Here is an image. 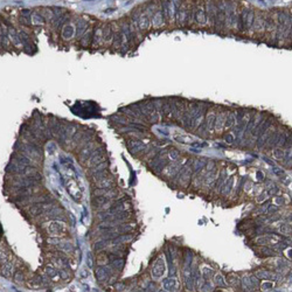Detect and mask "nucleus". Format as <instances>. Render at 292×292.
<instances>
[{
    "instance_id": "1",
    "label": "nucleus",
    "mask_w": 292,
    "mask_h": 292,
    "mask_svg": "<svg viewBox=\"0 0 292 292\" xmlns=\"http://www.w3.org/2000/svg\"><path fill=\"white\" fill-rule=\"evenodd\" d=\"M22 152L23 154L27 155L28 158L33 160H41L42 159V155H41V151H40L39 146H36L34 143H30V144H27L23 149H22Z\"/></svg>"
},
{
    "instance_id": "2",
    "label": "nucleus",
    "mask_w": 292,
    "mask_h": 292,
    "mask_svg": "<svg viewBox=\"0 0 292 292\" xmlns=\"http://www.w3.org/2000/svg\"><path fill=\"white\" fill-rule=\"evenodd\" d=\"M165 271H166V265H165V261H164L163 257H159L153 264V268H152V277L154 279H159L161 278L164 275H165Z\"/></svg>"
},
{
    "instance_id": "3",
    "label": "nucleus",
    "mask_w": 292,
    "mask_h": 292,
    "mask_svg": "<svg viewBox=\"0 0 292 292\" xmlns=\"http://www.w3.org/2000/svg\"><path fill=\"white\" fill-rule=\"evenodd\" d=\"M53 205L49 202H46V203H38V205H34L32 206V208L29 209V213L33 215H42V214H47L48 211H50L53 208Z\"/></svg>"
},
{
    "instance_id": "4",
    "label": "nucleus",
    "mask_w": 292,
    "mask_h": 292,
    "mask_svg": "<svg viewBox=\"0 0 292 292\" xmlns=\"http://www.w3.org/2000/svg\"><path fill=\"white\" fill-rule=\"evenodd\" d=\"M104 160V151L103 149H98V150H95L94 153L91 154V157L89 158V163H88V166L89 167H95L99 164H102Z\"/></svg>"
},
{
    "instance_id": "5",
    "label": "nucleus",
    "mask_w": 292,
    "mask_h": 292,
    "mask_svg": "<svg viewBox=\"0 0 292 292\" xmlns=\"http://www.w3.org/2000/svg\"><path fill=\"white\" fill-rule=\"evenodd\" d=\"M49 226H48L47 230L49 234H52V235H60V234H62V232L65 230V223H62V222H59V221H53V222H50V223H48Z\"/></svg>"
},
{
    "instance_id": "6",
    "label": "nucleus",
    "mask_w": 292,
    "mask_h": 292,
    "mask_svg": "<svg viewBox=\"0 0 292 292\" xmlns=\"http://www.w3.org/2000/svg\"><path fill=\"white\" fill-rule=\"evenodd\" d=\"M111 275V270L107 266H98L95 271V276L98 282H107Z\"/></svg>"
},
{
    "instance_id": "7",
    "label": "nucleus",
    "mask_w": 292,
    "mask_h": 292,
    "mask_svg": "<svg viewBox=\"0 0 292 292\" xmlns=\"http://www.w3.org/2000/svg\"><path fill=\"white\" fill-rule=\"evenodd\" d=\"M128 147H129V150L131 153H133V154H136V153H138V152H140V151L145 147V145L143 144L140 140H136V139H131V140H129L128 142Z\"/></svg>"
},
{
    "instance_id": "8",
    "label": "nucleus",
    "mask_w": 292,
    "mask_h": 292,
    "mask_svg": "<svg viewBox=\"0 0 292 292\" xmlns=\"http://www.w3.org/2000/svg\"><path fill=\"white\" fill-rule=\"evenodd\" d=\"M47 216L49 219L53 220H59L65 217V211L61 207H53L50 211L47 213Z\"/></svg>"
},
{
    "instance_id": "9",
    "label": "nucleus",
    "mask_w": 292,
    "mask_h": 292,
    "mask_svg": "<svg viewBox=\"0 0 292 292\" xmlns=\"http://www.w3.org/2000/svg\"><path fill=\"white\" fill-rule=\"evenodd\" d=\"M94 149H95L94 144H88L86 146H84V149L81 151V154H80V160H81L82 163L90 158L91 154L94 153V151H95Z\"/></svg>"
},
{
    "instance_id": "10",
    "label": "nucleus",
    "mask_w": 292,
    "mask_h": 292,
    "mask_svg": "<svg viewBox=\"0 0 292 292\" xmlns=\"http://www.w3.org/2000/svg\"><path fill=\"white\" fill-rule=\"evenodd\" d=\"M179 288V283L176 278H167L164 280V289L166 291H176Z\"/></svg>"
},
{
    "instance_id": "11",
    "label": "nucleus",
    "mask_w": 292,
    "mask_h": 292,
    "mask_svg": "<svg viewBox=\"0 0 292 292\" xmlns=\"http://www.w3.org/2000/svg\"><path fill=\"white\" fill-rule=\"evenodd\" d=\"M256 277L259 279H278L279 277L276 274H271L266 270H258L256 272Z\"/></svg>"
},
{
    "instance_id": "12",
    "label": "nucleus",
    "mask_w": 292,
    "mask_h": 292,
    "mask_svg": "<svg viewBox=\"0 0 292 292\" xmlns=\"http://www.w3.org/2000/svg\"><path fill=\"white\" fill-rule=\"evenodd\" d=\"M257 244H268V243H272V242H278V238L272 235H265L262 237H257L255 241Z\"/></svg>"
},
{
    "instance_id": "13",
    "label": "nucleus",
    "mask_w": 292,
    "mask_h": 292,
    "mask_svg": "<svg viewBox=\"0 0 292 292\" xmlns=\"http://www.w3.org/2000/svg\"><path fill=\"white\" fill-rule=\"evenodd\" d=\"M226 118H227V113H226V112H222V113H220L219 116L216 117L215 129L217 130V131H221V130L224 128V124H226Z\"/></svg>"
},
{
    "instance_id": "14",
    "label": "nucleus",
    "mask_w": 292,
    "mask_h": 292,
    "mask_svg": "<svg viewBox=\"0 0 292 292\" xmlns=\"http://www.w3.org/2000/svg\"><path fill=\"white\" fill-rule=\"evenodd\" d=\"M52 196L50 195H41V196H35V198H29L28 201L33 203H46V202H52Z\"/></svg>"
},
{
    "instance_id": "15",
    "label": "nucleus",
    "mask_w": 292,
    "mask_h": 292,
    "mask_svg": "<svg viewBox=\"0 0 292 292\" xmlns=\"http://www.w3.org/2000/svg\"><path fill=\"white\" fill-rule=\"evenodd\" d=\"M57 248L61 250H63V251H65V253H70V251H73V244L69 242V241H61L57 243Z\"/></svg>"
},
{
    "instance_id": "16",
    "label": "nucleus",
    "mask_w": 292,
    "mask_h": 292,
    "mask_svg": "<svg viewBox=\"0 0 292 292\" xmlns=\"http://www.w3.org/2000/svg\"><path fill=\"white\" fill-rule=\"evenodd\" d=\"M179 176H180L181 182H182V184H186V182L189 180V178H190V169H189L188 167H184L180 172H179Z\"/></svg>"
},
{
    "instance_id": "17",
    "label": "nucleus",
    "mask_w": 292,
    "mask_h": 292,
    "mask_svg": "<svg viewBox=\"0 0 292 292\" xmlns=\"http://www.w3.org/2000/svg\"><path fill=\"white\" fill-rule=\"evenodd\" d=\"M1 274L5 276V277H11L12 274H13V264L11 262H6L1 269Z\"/></svg>"
},
{
    "instance_id": "18",
    "label": "nucleus",
    "mask_w": 292,
    "mask_h": 292,
    "mask_svg": "<svg viewBox=\"0 0 292 292\" xmlns=\"http://www.w3.org/2000/svg\"><path fill=\"white\" fill-rule=\"evenodd\" d=\"M179 168H180V166L178 165V164H173V165H169L166 169H165V174L167 176H173L175 175L176 173L179 172Z\"/></svg>"
},
{
    "instance_id": "19",
    "label": "nucleus",
    "mask_w": 292,
    "mask_h": 292,
    "mask_svg": "<svg viewBox=\"0 0 292 292\" xmlns=\"http://www.w3.org/2000/svg\"><path fill=\"white\" fill-rule=\"evenodd\" d=\"M132 240V236L131 235H122V236H117L116 238H113L111 241L112 244H120V243H125V242H129V241Z\"/></svg>"
},
{
    "instance_id": "20",
    "label": "nucleus",
    "mask_w": 292,
    "mask_h": 292,
    "mask_svg": "<svg viewBox=\"0 0 292 292\" xmlns=\"http://www.w3.org/2000/svg\"><path fill=\"white\" fill-rule=\"evenodd\" d=\"M232 185H234V176H232V178H230V179L224 184L223 189L221 190L222 194H223V195H228V194H230V192H232Z\"/></svg>"
},
{
    "instance_id": "21",
    "label": "nucleus",
    "mask_w": 292,
    "mask_h": 292,
    "mask_svg": "<svg viewBox=\"0 0 292 292\" xmlns=\"http://www.w3.org/2000/svg\"><path fill=\"white\" fill-rule=\"evenodd\" d=\"M235 123H236V116H235L232 112L227 113V118H226V124H224V128L229 129V128H232Z\"/></svg>"
},
{
    "instance_id": "22",
    "label": "nucleus",
    "mask_w": 292,
    "mask_h": 292,
    "mask_svg": "<svg viewBox=\"0 0 292 292\" xmlns=\"http://www.w3.org/2000/svg\"><path fill=\"white\" fill-rule=\"evenodd\" d=\"M242 285H243V288H244L247 291H253V290H255L250 277H243V279H242Z\"/></svg>"
},
{
    "instance_id": "23",
    "label": "nucleus",
    "mask_w": 292,
    "mask_h": 292,
    "mask_svg": "<svg viewBox=\"0 0 292 292\" xmlns=\"http://www.w3.org/2000/svg\"><path fill=\"white\" fill-rule=\"evenodd\" d=\"M215 122H216V117L214 115H209L207 117V128L209 131H213L215 129Z\"/></svg>"
},
{
    "instance_id": "24",
    "label": "nucleus",
    "mask_w": 292,
    "mask_h": 292,
    "mask_svg": "<svg viewBox=\"0 0 292 292\" xmlns=\"http://www.w3.org/2000/svg\"><path fill=\"white\" fill-rule=\"evenodd\" d=\"M215 179V172L214 171H211V172H207V174L203 176V184L205 185H209L211 184Z\"/></svg>"
},
{
    "instance_id": "25",
    "label": "nucleus",
    "mask_w": 292,
    "mask_h": 292,
    "mask_svg": "<svg viewBox=\"0 0 292 292\" xmlns=\"http://www.w3.org/2000/svg\"><path fill=\"white\" fill-rule=\"evenodd\" d=\"M117 232L119 234H126L128 232H131L132 230V226H128V224H118L116 227Z\"/></svg>"
},
{
    "instance_id": "26",
    "label": "nucleus",
    "mask_w": 292,
    "mask_h": 292,
    "mask_svg": "<svg viewBox=\"0 0 292 292\" xmlns=\"http://www.w3.org/2000/svg\"><path fill=\"white\" fill-rule=\"evenodd\" d=\"M109 242L110 241L109 240H102V241H99V242H96V244L94 245V249L96 250V251H99V250H103L105 247H107V244H109Z\"/></svg>"
},
{
    "instance_id": "27",
    "label": "nucleus",
    "mask_w": 292,
    "mask_h": 292,
    "mask_svg": "<svg viewBox=\"0 0 292 292\" xmlns=\"http://www.w3.org/2000/svg\"><path fill=\"white\" fill-rule=\"evenodd\" d=\"M97 182H98V186L101 187V188H107V189H109V188H111V186H112V181H111V180H109L107 178H104V179H102V180L97 181Z\"/></svg>"
},
{
    "instance_id": "28",
    "label": "nucleus",
    "mask_w": 292,
    "mask_h": 292,
    "mask_svg": "<svg viewBox=\"0 0 292 292\" xmlns=\"http://www.w3.org/2000/svg\"><path fill=\"white\" fill-rule=\"evenodd\" d=\"M214 283L217 285V286H226L227 285V283L224 282V278L222 275H220V274H217V275L214 276Z\"/></svg>"
},
{
    "instance_id": "29",
    "label": "nucleus",
    "mask_w": 292,
    "mask_h": 292,
    "mask_svg": "<svg viewBox=\"0 0 292 292\" xmlns=\"http://www.w3.org/2000/svg\"><path fill=\"white\" fill-rule=\"evenodd\" d=\"M112 265H113V268L117 269V270H122L123 266H124V259H122V258H115V259L112 261Z\"/></svg>"
},
{
    "instance_id": "30",
    "label": "nucleus",
    "mask_w": 292,
    "mask_h": 292,
    "mask_svg": "<svg viewBox=\"0 0 292 292\" xmlns=\"http://www.w3.org/2000/svg\"><path fill=\"white\" fill-rule=\"evenodd\" d=\"M202 276H203V278L205 279H209L211 276H214V271L211 270V268L205 266V268L202 269Z\"/></svg>"
},
{
    "instance_id": "31",
    "label": "nucleus",
    "mask_w": 292,
    "mask_h": 292,
    "mask_svg": "<svg viewBox=\"0 0 292 292\" xmlns=\"http://www.w3.org/2000/svg\"><path fill=\"white\" fill-rule=\"evenodd\" d=\"M105 167H107V163H102V164H99V165H97V166H95V168L91 171L92 175H94V174H97V173H99V172H102V171H104Z\"/></svg>"
},
{
    "instance_id": "32",
    "label": "nucleus",
    "mask_w": 292,
    "mask_h": 292,
    "mask_svg": "<svg viewBox=\"0 0 292 292\" xmlns=\"http://www.w3.org/2000/svg\"><path fill=\"white\" fill-rule=\"evenodd\" d=\"M226 178H227V171L226 169H222V172H221V175H220L219 178V181L216 182V187L219 186V187H221V186L223 185L224 180H226Z\"/></svg>"
},
{
    "instance_id": "33",
    "label": "nucleus",
    "mask_w": 292,
    "mask_h": 292,
    "mask_svg": "<svg viewBox=\"0 0 292 292\" xmlns=\"http://www.w3.org/2000/svg\"><path fill=\"white\" fill-rule=\"evenodd\" d=\"M277 269H278L279 271H286L289 269V264L286 261H279L278 263H277Z\"/></svg>"
},
{
    "instance_id": "34",
    "label": "nucleus",
    "mask_w": 292,
    "mask_h": 292,
    "mask_svg": "<svg viewBox=\"0 0 292 292\" xmlns=\"http://www.w3.org/2000/svg\"><path fill=\"white\" fill-rule=\"evenodd\" d=\"M168 155H169L171 160H173V161H176V160L180 158V154H179V152L176 150H171L168 152Z\"/></svg>"
},
{
    "instance_id": "35",
    "label": "nucleus",
    "mask_w": 292,
    "mask_h": 292,
    "mask_svg": "<svg viewBox=\"0 0 292 292\" xmlns=\"http://www.w3.org/2000/svg\"><path fill=\"white\" fill-rule=\"evenodd\" d=\"M274 155H275L276 159H284V157H285V151L283 150H275L274 151Z\"/></svg>"
},
{
    "instance_id": "36",
    "label": "nucleus",
    "mask_w": 292,
    "mask_h": 292,
    "mask_svg": "<svg viewBox=\"0 0 292 292\" xmlns=\"http://www.w3.org/2000/svg\"><path fill=\"white\" fill-rule=\"evenodd\" d=\"M46 272H47V275L49 276V278H54V277L57 275V271H56L55 269H53L52 266H48L47 269H46Z\"/></svg>"
},
{
    "instance_id": "37",
    "label": "nucleus",
    "mask_w": 292,
    "mask_h": 292,
    "mask_svg": "<svg viewBox=\"0 0 292 292\" xmlns=\"http://www.w3.org/2000/svg\"><path fill=\"white\" fill-rule=\"evenodd\" d=\"M117 194H118V192H117L116 189H110V190H107V193H105V196H107L109 200L110 199H113L115 196H116Z\"/></svg>"
},
{
    "instance_id": "38",
    "label": "nucleus",
    "mask_w": 292,
    "mask_h": 292,
    "mask_svg": "<svg viewBox=\"0 0 292 292\" xmlns=\"http://www.w3.org/2000/svg\"><path fill=\"white\" fill-rule=\"evenodd\" d=\"M280 232H283V234H291L292 227L290 224H283V227L280 228Z\"/></svg>"
},
{
    "instance_id": "39",
    "label": "nucleus",
    "mask_w": 292,
    "mask_h": 292,
    "mask_svg": "<svg viewBox=\"0 0 292 292\" xmlns=\"http://www.w3.org/2000/svg\"><path fill=\"white\" fill-rule=\"evenodd\" d=\"M255 122H256V118H255V117H253V118L249 120V123L247 125V132H250V131L255 128Z\"/></svg>"
},
{
    "instance_id": "40",
    "label": "nucleus",
    "mask_w": 292,
    "mask_h": 292,
    "mask_svg": "<svg viewBox=\"0 0 292 292\" xmlns=\"http://www.w3.org/2000/svg\"><path fill=\"white\" fill-rule=\"evenodd\" d=\"M205 165H206V163H205V161H195V163H194L193 168L195 169V171H200V169H201V168L203 167Z\"/></svg>"
},
{
    "instance_id": "41",
    "label": "nucleus",
    "mask_w": 292,
    "mask_h": 292,
    "mask_svg": "<svg viewBox=\"0 0 292 292\" xmlns=\"http://www.w3.org/2000/svg\"><path fill=\"white\" fill-rule=\"evenodd\" d=\"M92 262H94V259H92L91 253H86V265L89 266V268H91L92 266Z\"/></svg>"
},
{
    "instance_id": "42",
    "label": "nucleus",
    "mask_w": 292,
    "mask_h": 292,
    "mask_svg": "<svg viewBox=\"0 0 292 292\" xmlns=\"http://www.w3.org/2000/svg\"><path fill=\"white\" fill-rule=\"evenodd\" d=\"M105 193H107V188H101V187H99V189H97V190H95V192H94L95 196H101V195H105Z\"/></svg>"
},
{
    "instance_id": "43",
    "label": "nucleus",
    "mask_w": 292,
    "mask_h": 292,
    "mask_svg": "<svg viewBox=\"0 0 292 292\" xmlns=\"http://www.w3.org/2000/svg\"><path fill=\"white\" fill-rule=\"evenodd\" d=\"M211 290H213V286H211V284L207 283V282L201 285V291H211Z\"/></svg>"
},
{
    "instance_id": "44",
    "label": "nucleus",
    "mask_w": 292,
    "mask_h": 292,
    "mask_svg": "<svg viewBox=\"0 0 292 292\" xmlns=\"http://www.w3.org/2000/svg\"><path fill=\"white\" fill-rule=\"evenodd\" d=\"M264 255H269V256H274L275 255V253H274V250H271V249H269V248H262V250H261Z\"/></svg>"
},
{
    "instance_id": "45",
    "label": "nucleus",
    "mask_w": 292,
    "mask_h": 292,
    "mask_svg": "<svg viewBox=\"0 0 292 292\" xmlns=\"http://www.w3.org/2000/svg\"><path fill=\"white\" fill-rule=\"evenodd\" d=\"M78 276H80L81 278H86V277L89 276V272H88L86 269H82V270L78 272Z\"/></svg>"
},
{
    "instance_id": "46",
    "label": "nucleus",
    "mask_w": 292,
    "mask_h": 292,
    "mask_svg": "<svg viewBox=\"0 0 292 292\" xmlns=\"http://www.w3.org/2000/svg\"><path fill=\"white\" fill-rule=\"evenodd\" d=\"M284 145H285V147H291L292 146V136H290L289 138H286V140H285V143H284Z\"/></svg>"
},
{
    "instance_id": "47",
    "label": "nucleus",
    "mask_w": 292,
    "mask_h": 292,
    "mask_svg": "<svg viewBox=\"0 0 292 292\" xmlns=\"http://www.w3.org/2000/svg\"><path fill=\"white\" fill-rule=\"evenodd\" d=\"M259 196H261V198H257V201L258 202H262L263 199H264V200H265V199H268V192H263V193L261 194Z\"/></svg>"
},
{
    "instance_id": "48",
    "label": "nucleus",
    "mask_w": 292,
    "mask_h": 292,
    "mask_svg": "<svg viewBox=\"0 0 292 292\" xmlns=\"http://www.w3.org/2000/svg\"><path fill=\"white\" fill-rule=\"evenodd\" d=\"M214 167H215V164L213 163V161H211V163L207 165V172H211V171H214Z\"/></svg>"
},
{
    "instance_id": "49",
    "label": "nucleus",
    "mask_w": 292,
    "mask_h": 292,
    "mask_svg": "<svg viewBox=\"0 0 292 292\" xmlns=\"http://www.w3.org/2000/svg\"><path fill=\"white\" fill-rule=\"evenodd\" d=\"M272 286H274V285H272V283H264L262 285V288L264 289V290H269V289H272Z\"/></svg>"
},
{
    "instance_id": "50",
    "label": "nucleus",
    "mask_w": 292,
    "mask_h": 292,
    "mask_svg": "<svg viewBox=\"0 0 292 292\" xmlns=\"http://www.w3.org/2000/svg\"><path fill=\"white\" fill-rule=\"evenodd\" d=\"M232 140H234V137H232V134H228L227 137H226V142L229 143V144H232Z\"/></svg>"
},
{
    "instance_id": "51",
    "label": "nucleus",
    "mask_w": 292,
    "mask_h": 292,
    "mask_svg": "<svg viewBox=\"0 0 292 292\" xmlns=\"http://www.w3.org/2000/svg\"><path fill=\"white\" fill-rule=\"evenodd\" d=\"M7 262V257H6V253H1V263H6Z\"/></svg>"
},
{
    "instance_id": "52",
    "label": "nucleus",
    "mask_w": 292,
    "mask_h": 292,
    "mask_svg": "<svg viewBox=\"0 0 292 292\" xmlns=\"http://www.w3.org/2000/svg\"><path fill=\"white\" fill-rule=\"evenodd\" d=\"M59 274H60V275L62 276L63 278H67V277H68V274H67V272H65V270H61V271H59Z\"/></svg>"
},
{
    "instance_id": "53",
    "label": "nucleus",
    "mask_w": 292,
    "mask_h": 292,
    "mask_svg": "<svg viewBox=\"0 0 292 292\" xmlns=\"http://www.w3.org/2000/svg\"><path fill=\"white\" fill-rule=\"evenodd\" d=\"M290 220H292V214H291V216H290Z\"/></svg>"
}]
</instances>
